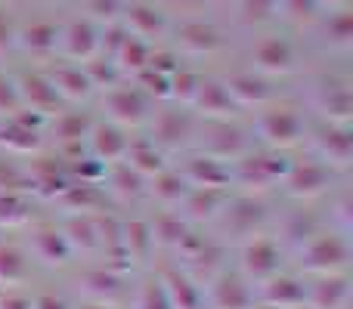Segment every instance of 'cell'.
<instances>
[{
  "label": "cell",
  "mask_w": 353,
  "mask_h": 309,
  "mask_svg": "<svg viewBox=\"0 0 353 309\" xmlns=\"http://www.w3.org/2000/svg\"><path fill=\"white\" fill-rule=\"evenodd\" d=\"M316 152L323 158L325 167H347L350 158H353V136L350 130L344 127V124H335V127L323 130V134L316 136Z\"/></svg>",
  "instance_id": "12"
},
{
  "label": "cell",
  "mask_w": 353,
  "mask_h": 309,
  "mask_svg": "<svg viewBox=\"0 0 353 309\" xmlns=\"http://www.w3.org/2000/svg\"><path fill=\"white\" fill-rule=\"evenodd\" d=\"M226 201H230L226 189H189L186 198H183V207H186L183 213L189 220H211L223 213Z\"/></svg>",
  "instance_id": "17"
},
{
  "label": "cell",
  "mask_w": 353,
  "mask_h": 309,
  "mask_svg": "<svg viewBox=\"0 0 353 309\" xmlns=\"http://www.w3.org/2000/svg\"><path fill=\"white\" fill-rule=\"evenodd\" d=\"M294 309H313V306H307V303H304V306H294Z\"/></svg>",
  "instance_id": "42"
},
{
  "label": "cell",
  "mask_w": 353,
  "mask_h": 309,
  "mask_svg": "<svg viewBox=\"0 0 353 309\" xmlns=\"http://www.w3.org/2000/svg\"><path fill=\"white\" fill-rule=\"evenodd\" d=\"M31 217L28 201L19 192H0V226L6 229H16V226H25Z\"/></svg>",
  "instance_id": "29"
},
{
  "label": "cell",
  "mask_w": 353,
  "mask_h": 309,
  "mask_svg": "<svg viewBox=\"0 0 353 309\" xmlns=\"http://www.w3.org/2000/svg\"><path fill=\"white\" fill-rule=\"evenodd\" d=\"M288 173V161L279 152H263V155H242L236 161V170H230V180H236L245 189H270L282 182Z\"/></svg>",
  "instance_id": "2"
},
{
  "label": "cell",
  "mask_w": 353,
  "mask_h": 309,
  "mask_svg": "<svg viewBox=\"0 0 353 309\" xmlns=\"http://www.w3.org/2000/svg\"><path fill=\"white\" fill-rule=\"evenodd\" d=\"M34 254H37V260L50 263V266H62V263H68V257L74 251L68 248L62 229H41L34 235Z\"/></svg>",
  "instance_id": "19"
},
{
  "label": "cell",
  "mask_w": 353,
  "mask_h": 309,
  "mask_svg": "<svg viewBox=\"0 0 353 309\" xmlns=\"http://www.w3.org/2000/svg\"><path fill=\"white\" fill-rule=\"evenodd\" d=\"M201 152H205V158H214V161H223V164L239 161L242 155H248V136H242L239 127H230V121H220L211 130V136H205Z\"/></svg>",
  "instance_id": "8"
},
{
  "label": "cell",
  "mask_w": 353,
  "mask_h": 309,
  "mask_svg": "<svg viewBox=\"0 0 353 309\" xmlns=\"http://www.w3.org/2000/svg\"><path fill=\"white\" fill-rule=\"evenodd\" d=\"M53 90H56V96H65V99H84L87 93H90V87H93V81L87 78L81 68H59V72L53 74Z\"/></svg>",
  "instance_id": "24"
},
{
  "label": "cell",
  "mask_w": 353,
  "mask_h": 309,
  "mask_svg": "<svg viewBox=\"0 0 353 309\" xmlns=\"http://www.w3.org/2000/svg\"><path fill=\"white\" fill-rule=\"evenodd\" d=\"M149 232H152V242L174 244V248H176V244H180V238L186 235V226L180 223V213H161V217L149 226Z\"/></svg>",
  "instance_id": "32"
},
{
  "label": "cell",
  "mask_w": 353,
  "mask_h": 309,
  "mask_svg": "<svg viewBox=\"0 0 353 309\" xmlns=\"http://www.w3.org/2000/svg\"><path fill=\"white\" fill-rule=\"evenodd\" d=\"M0 146L10 155H31L41 146V136H37V127H31V121L25 115H12L0 127Z\"/></svg>",
  "instance_id": "14"
},
{
  "label": "cell",
  "mask_w": 353,
  "mask_h": 309,
  "mask_svg": "<svg viewBox=\"0 0 353 309\" xmlns=\"http://www.w3.org/2000/svg\"><path fill=\"white\" fill-rule=\"evenodd\" d=\"M152 192H155V198H159L161 204L174 207V204H183L189 186H186V180H183L180 173H174V170H161V173L152 176Z\"/></svg>",
  "instance_id": "25"
},
{
  "label": "cell",
  "mask_w": 353,
  "mask_h": 309,
  "mask_svg": "<svg viewBox=\"0 0 353 309\" xmlns=\"http://www.w3.org/2000/svg\"><path fill=\"white\" fill-rule=\"evenodd\" d=\"M350 260V244L338 232H319L301 248V269L313 275H335Z\"/></svg>",
  "instance_id": "1"
},
{
  "label": "cell",
  "mask_w": 353,
  "mask_h": 309,
  "mask_svg": "<svg viewBox=\"0 0 353 309\" xmlns=\"http://www.w3.org/2000/svg\"><path fill=\"white\" fill-rule=\"evenodd\" d=\"M31 309H68L65 300L53 297V294H41V297L31 300Z\"/></svg>",
  "instance_id": "39"
},
{
  "label": "cell",
  "mask_w": 353,
  "mask_h": 309,
  "mask_svg": "<svg viewBox=\"0 0 353 309\" xmlns=\"http://www.w3.org/2000/svg\"><path fill=\"white\" fill-rule=\"evenodd\" d=\"M189 124H186V115H180V111H165V115L155 121V140L159 146H176V142L186 136Z\"/></svg>",
  "instance_id": "30"
},
{
  "label": "cell",
  "mask_w": 353,
  "mask_h": 309,
  "mask_svg": "<svg viewBox=\"0 0 353 309\" xmlns=\"http://www.w3.org/2000/svg\"><path fill=\"white\" fill-rule=\"evenodd\" d=\"M87 146H90L93 161L121 164L124 155H128L130 136H124V130L118 127V124H99V127H90V134H87Z\"/></svg>",
  "instance_id": "7"
},
{
  "label": "cell",
  "mask_w": 353,
  "mask_h": 309,
  "mask_svg": "<svg viewBox=\"0 0 353 309\" xmlns=\"http://www.w3.org/2000/svg\"><path fill=\"white\" fill-rule=\"evenodd\" d=\"M257 65L263 72H288L292 68V50L285 47L282 41H267L257 47Z\"/></svg>",
  "instance_id": "28"
},
{
  "label": "cell",
  "mask_w": 353,
  "mask_h": 309,
  "mask_svg": "<svg viewBox=\"0 0 353 309\" xmlns=\"http://www.w3.org/2000/svg\"><path fill=\"white\" fill-rule=\"evenodd\" d=\"M84 309H112L109 303H90V306H84Z\"/></svg>",
  "instance_id": "41"
},
{
  "label": "cell",
  "mask_w": 353,
  "mask_h": 309,
  "mask_svg": "<svg viewBox=\"0 0 353 309\" xmlns=\"http://www.w3.org/2000/svg\"><path fill=\"white\" fill-rule=\"evenodd\" d=\"M19 105H22V103H19V90L12 84H6V81H0V111L12 115Z\"/></svg>",
  "instance_id": "37"
},
{
  "label": "cell",
  "mask_w": 353,
  "mask_h": 309,
  "mask_svg": "<svg viewBox=\"0 0 353 309\" xmlns=\"http://www.w3.org/2000/svg\"><path fill=\"white\" fill-rule=\"evenodd\" d=\"M137 309H171L161 281H146V285L140 288V294H137Z\"/></svg>",
  "instance_id": "34"
},
{
  "label": "cell",
  "mask_w": 353,
  "mask_h": 309,
  "mask_svg": "<svg viewBox=\"0 0 353 309\" xmlns=\"http://www.w3.org/2000/svg\"><path fill=\"white\" fill-rule=\"evenodd\" d=\"M0 309H31V300L22 294H6V297H0Z\"/></svg>",
  "instance_id": "40"
},
{
  "label": "cell",
  "mask_w": 353,
  "mask_h": 309,
  "mask_svg": "<svg viewBox=\"0 0 353 309\" xmlns=\"http://www.w3.org/2000/svg\"><path fill=\"white\" fill-rule=\"evenodd\" d=\"M93 47H97V37L87 25H74L68 31V56H90Z\"/></svg>",
  "instance_id": "35"
},
{
  "label": "cell",
  "mask_w": 353,
  "mask_h": 309,
  "mask_svg": "<svg viewBox=\"0 0 353 309\" xmlns=\"http://www.w3.org/2000/svg\"><path fill=\"white\" fill-rule=\"evenodd\" d=\"M332 180V170L323 161H304V164H288L285 173V192L294 198H316L325 192Z\"/></svg>",
  "instance_id": "5"
},
{
  "label": "cell",
  "mask_w": 353,
  "mask_h": 309,
  "mask_svg": "<svg viewBox=\"0 0 353 309\" xmlns=\"http://www.w3.org/2000/svg\"><path fill=\"white\" fill-rule=\"evenodd\" d=\"M121 164H128V167L134 170L137 176H143V180L165 170V161H161V152L155 149V142H130Z\"/></svg>",
  "instance_id": "20"
},
{
  "label": "cell",
  "mask_w": 353,
  "mask_h": 309,
  "mask_svg": "<svg viewBox=\"0 0 353 309\" xmlns=\"http://www.w3.org/2000/svg\"><path fill=\"white\" fill-rule=\"evenodd\" d=\"M257 297L270 309H294V306H304L307 288H304V281L292 279V275H273L270 281L261 285Z\"/></svg>",
  "instance_id": "9"
},
{
  "label": "cell",
  "mask_w": 353,
  "mask_h": 309,
  "mask_svg": "<svg viewBox=\"0 0 353 309\" xmlns=\"http://www.w3.org/2000/svg\"><path fill=\"white\" fill-rule=\"evenodd\" d=\"M105 109H109L112 121L121 127V124H140L146 118V99L140 96V90L134 87H118L105 96Z\"/></svg>",
  "instance_id": "13"
},
{
  "label": "cell",
  "mask_w": 353,
  "mask_h": 309,
  "mask_svg": "<svg viewBox=\"0 0 353 309\" xmlns=\"http://www.w3.org/2000/svg\"><path fill=\"white\" fill-rule=\"evenodd\" d=\"M25 275H28V263H25L22 251L0 248V285H19Z\"/></svg>",
  "instance_id": "31"
},
{
  "label": "cell",
  "mask_w": 353,
  "mask_h": 309,
  "mask_svg": "<svg viewBox=\"0 0 353 309\" xmlns=\"http://www.w3.org/2000/svg\"><path fill=\"white\" fill-rule=\"evenodd\" d=\"M19 90V103H28L34 111H41V115H50V111L56 109V90L50 81L43 78H25L22 87H16Z\"/></svg>",
  "instance_id": "21"
},
{
  "label": "cell",
  "mask_w": 353,
  "mask_h": 309,
  "mask_svg": "<svg viewBox=\"0 0 353 309\" xmlns=\"http://www.w3.org/2000/svg\"><path fill=\"white\" fill-rule=\"evenodd\" d=\"M192 105L195 109H201L205 115L220 118V121H226V118L239 109V105L230 99L226 87L214 84V81H199V90H195V96H192Z\"/></svg>",
  "instance_id": "18"
},
{
  "label": "cell",
  "mask_w": 353,
  "mask_h": 309,
  "mask_svg": "<svg viewBox=\"0 0 353 309\" xmlns=\"http://www.w3.org/2000/svg\"><path fill=\"white\" fill-rule=\"evenodd\" d=\"M316 105H319V111H323V115L335 118V124H347V118H350V90L344 84L319 87Z\"/></svg>",
  "instance_id": "22"
},
{
  "label": "cell",
  "mask_w": 353,
  "mask_h": 309,
  "mask_svg": "<svg viewBox=\"0 0 353 309\" xmlns=\"http://www.w3.org/2000/svg\"><path fill=\"white\" fill-rule=\"evenodd\" d=\"M304 303L313 309H344L350 303V281L344 275H319V281L307 288Z\"/></svg>",
  "instance_id": "10"
},
{
  "label": "cell",
  "mask_w": 353,
  "mask_h": 309,
  "mask_svg": "<svg viewBox=\"0 0 353 309\" xmlns=\"http://www.w3.org/2000/svg\"><path fill=\"white\" fill-rule=\"evenodd\" d=\"M84 297L90 300V303H105V300H115L118 294V279L112 273H105V269H99V273H87L84 275Z\"/></svg>",
  "instance_id": "27"
},
{
  "label": "cell",
  "mask_w": 353,
  "mask_h": 309,
  "mask_svg": "<svg viewBox=\"0 0 353 309\" xmlns=\"http://www.w3.org/2000/svg\"><path fill=\"white\" fill-rule=\"evenodd\" d=\"M226 93H230V99L236 105H261V103H267V96H270L267 84H263L261 78H254V74H239V78H232L230 84H226Z\"/></svg>",
  "instance_id": "23"
},
{
  "label": "cell",
  "mask_w": 353,
  "mask_h": 309,
  "mask_svg": "<svg viewBox=\"0 0 353 309\" xmlns=\"http://www.w3.org/2000/svg\"><path fill=\"white\" fill-rule=\"evenodd\" d=\"M279 275V248L270 238H254L242 251V279L248 285H263Z\"/></svg>",
  "instance_id": "4"
},
{
  "label": "cell",
  "mask_w": 353,
  "mask_h": 309,
  "mask_svg": "<svg viewBox=\"0 0 353 309\" xmlns=\"http://www.w3.org/2000/svg\"><path fill=\"white\" fill-rule=\"evenodd\" d=\"M62 235H65V242H68V248L72 251H93V248H99V235H97V220H90V217H74L72 223L62 229Z\"/></svg>",
  "instance_id": "26"
},
{
  "label": "cell",
  "mask_w": 353,
  "mask_h": 309,
  "mask_svg": "<svg viewBox=\"0 0 353 309\" xmlns=\"http://www.w3.org/2000/svg\"><path fill=\"white\" fill-rule=\"evenodd\" d=\"M254 130L270 149L279 152V149H288V146H294V142H301V136H304V121H301V115H294L292 109H273L257 118Z\"/></svg>",
  "instance_id": "3"
},
{
  "label": "cell",
  "mask_w": 353,
  "mask_h": 309,
  "mask_svg": "<svg viewBox=\"0 0 353 309\" xmlns=\"http://www.w3.org/2000/svg\"><path fill=\"white\" fill-rule=\"evenodd\" d=\"M183 180L189 189H226L230 186V167L223 161H214V158H192L183 170Z\"/></svg>",
  "instance_id": "11"
},
{
  "label": "cell",
  "mask_w": 353,
  "mask_h": 309,
  "mask_svg": "<svg viewBox=\"0 0 353 309\" xmlns=\"http://www.w3.org/2000/svg\"><path fill=\"white\" fill-rule=\"evenodd\" d=\"M223 213H226V226H230L236 235H254V229L263 223V217H267L261 201H254V198L226 201Z\"/></svg>",
  "instance_id": "16"
},
{
  "label": "cell",
  "mask_w": 353,
  "mask_h": 309,
  "mask_svg": "<svg viewBox=\"0 0 353 309\" xmlns=\"http://www.w3.org/2000/svg\"><path fill=\"white\" fill-rule=\"evenodd\" d=\"M159 281H161V288H165V297H168V303H171V309H199L201 300H205L201 297V288L195 285L186 273L168 269Z\"/></svg>",
  "instance_id": "15"
},
{
  "label": "cell",
  "mask_w": 353,
  "mask_h": 309,
  "mask_svg": "<svg viewBox=\"0 0 353 309\" xmlns=\"http://www.w3.org/2000/svg\"><path fill=\"white\" fill-rule=\"evenodd\" d=\"M109 182H112V192H118V195H137V192H140L143 176H137L134 170L128 167V164H115V167H112V173H109Z\"/></svg>",
  "instance_id": "33"
},
{
  "label": "cell",
  "mask_w": 353,
  "mask_h": 309,
  "mask_svg": "<svg viewBox=\"0 0 353 309\" xmlns=\"http://www.w3.org/2000/svg\"><path fill=\"white\" fill-rule=\"evenodd\" d=\"M208 303H211L214 309H251L254 306V288H251L242 275L220 273L217 279L211 281Z\"/></svg>",
  "instance_id": "6"
},
{
  "label": "cell",
  "mask_w": 353,
  "mask_h": 309,
  "mask_svg": "<svg viewBox=\"0 0 353 309\" xmlns=\"http://www.w3.org/2000/svg\"><path fill=\"white\" fill-rule=\"evenodd\" d=\"M56 130H59V140H65V142H81L90 134V127H87V121H81V115H65L56 124Z\"/></svg>",
  "instance_id": "36"
},
{
  "label": "cell",
  "mask_w": 353,
  "mask_h": 309,
  "mask_svg": "<svg viewBox=\"0 0 353 309\" xmlns=\"http://www.w3.org/2000/svg\"><path fill=\"white\" fill-rule=\"evenodd\" d=\"M19 189V173L12 167H6V161H0V192H16Z\"/></svg>",
  "instance_id": "38"
}]
</instances>
